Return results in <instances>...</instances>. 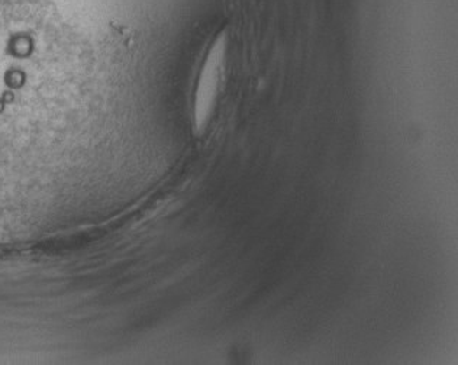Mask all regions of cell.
<instances>
[{
	"label": "cell",
	"mask_w": 458,
	"mask_h": 365,
	"mask_svg": "<svg viewBox=\"0 0 458 365\" xmlns=\"http://www.w3.org/2000/svg\"><path fill=\"white\" fill-rule=\"evenodd\" d=\"M126 0H0V191L42 182L69 132L70 70L89 30Z\"/></svg>",
	"instance_id": "6da1fadb"
},
{
	"label": "cell",
	"mask_w": 458,
	"mask_h": 365,
	"mask_svg": "<svg viewBox=\"0 0 458 365\" xmlns=\"http://www.w3.org/2000/svg\"><path fill=\"white\" fill-rule=\"evenodd\" d=\"M226 50H228V34L225 30L212 42L202 69L199 72L198 84L193 98V130L196 135H202L209 125L218 100L222 76L225 70Z\"/></svg>",
	"instance_id": "7a4b0ae2"
}]
</instances>
